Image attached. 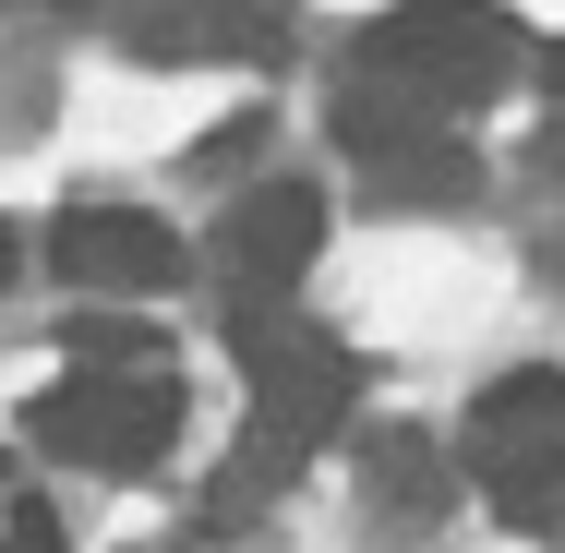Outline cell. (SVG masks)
Wrapping results in <instances>:
<instances>
[{
    "label": "cell",
    "mask_w": 565,
    "mask_h": 553,
    "mask_svg": "<svg viewBox=\"0 0 565 553\" xmlns=\"http://www.w3.org/2000/svg\"><path fill=\"white\" fill-rule=\"evenodd\" d=\"M73 12H97V0H73Z\"/></svg>",
    "instance_id": "5bb4252c"
},
{
    "label": "cell",
    "mask_w": 565,
    "mask_h": 553,
    "mask_svg": "<svg viewBox=\"0 0 565 553\" xmlns=\"http://www.w3.org/2000/svg\"><path fill=\"white\" fill-rule=\"evenodd\" d=\"M241 361H253V434L228 457V493H277V481H301L326 434L349 422V349L338 337H313L289 301H241Z\"/></svg>",
    "instance_id": "6da1fadb"
},
{
    "label": "cell",
    "mask_w": 565,
    "mask_h": 553,
    "mask_svg": "<svg viewBox=\"0 0 565 553\" xmlns=\"http://www.w3.org/2000/svg\"><path fill=\"white\" fill-rule=\"evenodd\" d=\"M36 457H73V469H157L181 445V373L169 349L157 361H73L36 410H24Z\"/></svg>",
    "instance_id": "3957f363"
},
{
    "label": "cell",
    "mask_w": 565,
    "mask_h": 553,
    "mask_svg": "<svg viewBox=\"0 0 565 553\" xmlns=\"http://www.w3.org/2000/svg\"><path fill=\"white\" fill-rule=\"evenodd\" d=\"M542 97H554V120H542V169L565 181V49H542Z\"/></svg>",
    "instance_id": "7c38bea8"
},
{
    "label": "cell",
    "mask_w": 565,
    "mask_h": 553,
    "mask_svg": "<svg viewBox=\"0 0 565 553\" xmlns=\"http://www.w3.org/2000/svg\"><path fill=\"white\" fill-rule=\"evenodd\" d=\"M469 481L518 530L554 518V493H565V373H493L481 385V410H469Z\"/></svg>",
    "instance_id": "5b68a950"
},
{
    "label": "cell",
    "mask_w": 565,
    "mask_h": 553,
    "mask_svg": "<svg viewBox=\"0 0 565 553\" xmlns=\"http://www.w3.org/2000/svg\"><path fill=\"white\" fill-rule=\"evenodd\" d=\"M120 49L157 73H205V61H277V12L265 0H132Z\"/></svg>",
    "instance_id": "52a82bcc"
},
{
    "label": "cell",
    "mask_w": 565,
    "mask_h": 553,
    "mask_svg": "<svg viewBox=\"0 0 565 553\" xmlns=\"http://www.w3.org/2000/svg\"><path fill=\"white\" fill-rule=\"evenodd\" d=\"M0 553H61V518H49V506H36V493H24V506H12V518H0Z\"/></svg>",
    "instance_id": "8fae6325"
},
{
    "label": "cell",
    "mask_w": 565,
    "mask_h": 553,
    "mask_svg": "<svg viewBox=\"0 0 565 553\" xmlns=\"http://www.w3.org/2000/svg\"><path fill=\"white\" fill-rule=\"evenodd\" d=\"M73 361H157V326H132V313H85V326H73Z\"/></svg>",
    "instance_id": "30bf717a"
},
{
    "label": "cell",
    "mask_w": 565,
    "mask_h": 553,
    "mask_svg": "<svg viewBox=\"0 0 565 553\" xmlns=\"http://www.w3.org/2000/svg\"><path fill=\"white\" fill-rule=\"evenodd\" d=\"M0 277H12V228H0Z\"/></svg>",
    "instance_id": "4fadbf2b"
},
{
    "label": "cell",
    "mask_w": 565,
    "mask_h": 553,
    "mask_svg": "<svg viewBox=\"0 0 565 553\" xmlns=\"http://www.w3.org/2000/svg\"><path fill=\"white\" fill-rule=\"evenodd\" d=\"M518 61H530L518 12H493V0H397V12L361 24V85H385L409 109H446V120L481 109Z\"/></svg>",
    "instance_id": "7a4b0ae2"
},
{
    "label": "cell",
    "mask_w": 565,
    "mask_h": 553,
    "mask_svg": "<svg viewBox=\"0 0 565 553\" xmlns=\"http://www.w3.org/2000/svg\"><path fill=\"white\" fill-rule=\"evenodd\" d=\"M217 253H228V277H241L253 301H289V289H301V265L326 253V193H301V181H265V193H241Z\"/></svg>",
    "instance_id": "ba28073f"
},
{
    "label": "cell",
    "mask_w": 565,
    "mask_h": 553,
    "mask_svg": "<svg viewBox=\"0 0 565 553\" xmlns=\"http://www.w3.org/2000/svg\"><path fill=\"white\" fill-rule=\"evenodd\" d=\"M338 145H349V169H361V205L434 217V205H469V193H481L457 120H446V109H409V97H385V85H349Z\"/></svg>",
    "instance_id": "277c9868"
},
{
    "label": "cell",
    "mask_w": 565,
    "mask_h": 553,
    "mask_svg": "<svg viewBox=\"0 0 565 553\" xmlns=\"http://www.w3.org/2000/svg\"><path fill=\"white\" fill-rule=\"evenodd\" d=\"M49 265H61L85 301H145V289L181 277V241L145 217V205H73V217L49 228Z\"/></svg>",
    "instance_id": "8992f818"
},
{
    "label": "cell",
    "mask_w": 565,
    "mask_h": 553,
    "mask_svg": "<svg viewBox=\"0 0 565 553\" xmlns=\"http://www.w3.org/2000/svg\"><path fill=\"white\" fill-rule=\"evenodd\" d=\"M373 481H385V506L409 518V506H434V445L422 434H373Z\"/></svg>",
    "instance_id": "9c48e42d"
}]
</instances>
